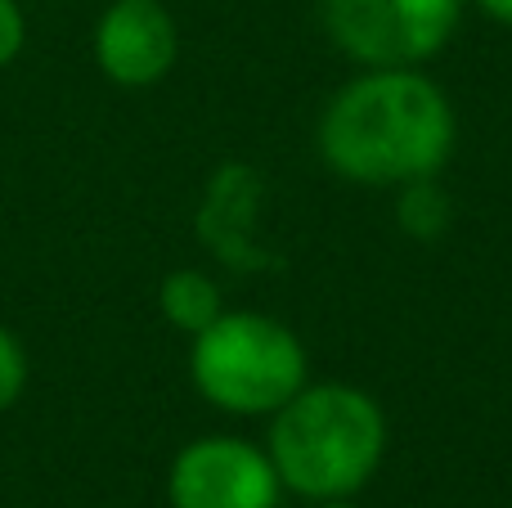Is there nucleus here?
Segmentation results:
<instances>
[{
    "label": "nucleus",
    "mask_w": 512,
    "mask_h": 508,
    "mask_svg": "<svg viewBox=\"0 0 512 508\" xmlns=\"http://www.w3.org/2000/svg\"><path fill=\"white\" fill-rule=\"evenodd\" d=\"M400 225H405V234H418V239H432L450 225V198L432 185V176L400 185Z\"/></svg>",
    "instance_id": "obj_8"
},
{
    "label": "nucleus",
    "mask_w": 512,
    "mask_h": 508,
    "mask_svg": "<svg viewBox=\"0 0 512 508\" xmlns=\"http://www.w3.org/2000/svg\"><path fill=\"white\" fill-rule=\"evenodd\" d=\"M454 108L414 68L351 77L319 117V158L351 185H414L450 162Z\"/></svg>",
    "instance_id": "obj_1"
},
{
    "label": "nucleus",
    "mask_w": 512,
    "mask_h": 508,
    "mask_svg": "<svg viewBox=\"0 0 512 508\" xmlns=\"http://www.w3.org/2000/svg\"><path fill=\"white\" fill-rule=\"evenodd\" d=\"M23 387H27V356L14 333L0 324V414L23 396Z\"/></svg>",
    "instance_id": "obj_9"
},
{
    "label": "nucleus",
    "mask_w": 512,
    "mask_h": 508,
    "mask_svg": "<svg viewBox=\"0 0 512 508\" xmlns=\"http://www.w3.org/2000/svg\"><path fill=\"white\" fill-rule=\"evenodd\" d=\"M158 306L167 315V324L185 333H203L216 315L225 311L221 306V288L203 275V270H171L158 288Z\"/></svg>",
    "instance_id": "obj_7"
},
{
    "label": "nucleus",
    "mask_w": 512,
    "mask_h": 508,
    "mask_svg": "<svg viewBox=\"0 0 512 508\" xmlns=\"http://www.w3.org/2000/svg\"><path fill=\"white\" fill-rule=\"evenodd\" d=\"M283 491L310 504L351 500L387 455V414L364 387L315 383L274 410L265 437Z\"/></svg>",
    "instance_id": "obj_2"
},
{
    "label": "nucleus",
    "mask_w": 512,
    "mask_h": 508,
    "mask_svg": "<svg viewBox=\"0 0 512 508\" xmlns=\"http://www.w3.org/2000/svg\"><path fill=\"white\" fill-rule=\"evenodd\" d=\"M167 495L171 508H279L283 482L261 446L203 437L171 459Z\"/></svg>",
    "instance_id": "obj_5"
},
{
    "label": "nucleus",
    "mask_w": 512,
    "mask_h": 508,
    "mask_svg": "<svg viewBox=\"0 0 512 508\" xmlns=\"http://www.w3.org/2000/svg\"><path fill=\"white\" fill-rule=\"evenodd\" d=\"M306 347L283 320L261 311H221L194 333L189 374L203 401L225 414H274L306 387Z\"/></svg>",
    "instance_id": "obj_3"
},
{
    "label": "nucleus",
    "mask_w": 512,
    "mask_h": 508,
    "mask_svg": "<svg viewBox=\"0 0 512 508\" xmlns=\"http://www.w3.org/2000/svg\"><path fill=\"white\" fill-rule=\"evenodd\" d=\"M477 5H481V14H490L495 23L512 27V0H477Z\"/></svg>",
    "instance_id": "obj_11"
},
{
    "label": "nucleus",
    "mask_w": 512,
    "mask_h": 508,
    "mask_svg": "<svg viewBox=\"0 0 512 508\" xmlns=\"http://www.w3.org/2000/svg\"><path fill=\"white\" fill-rule=\"evenodd\" d=\"M23 41H27V23H23V9H18V0H0V68L18 59Z\"/></svg>",
    "instance_id": "obj_10"
},
{
    "label": "nucleus",
    "mask_w": 512,
    "mask_h": 508,
    "mask_svg": "<svg viewBox=\"0 0 512 508\" xmlns=\"http://www.w3.org/2000/svg\"><path fill=\"white\" fill-rule=\"evenodd\" d=\"M315 508H351L346 500H324V504H315Z\"/></svg>",
    "instance_id": "obj_12"
},
{
    "label": "nucleus",
    "mask_w": 512,
    "mask_h": 508,
    "mask_svg": "<svg viewBox=\"0 0 512 508\" xmlns=\"http://www.w3.org/2000/svg\"><path fill=\"white\" fill-rule=\"evenodd\" d=\"M180 50L176 18L158 0H113L95 27V63L117 86H158Z\"/></svg>",
    "instance_id": "obj_6"
},
{
    "label": "nucleus",
    "mask_w": 512,
    "mask_h": 508,
    "mask_svg": "<svg viewBox=\"0 0 512 508\" xmlns=\"http://www.w3.org/2000/svg\"><path fill=\"white\" fill-rule=\"evenodd\" d=\"M324 27L364 68H418L445 50L463 0H319Z\"/></svg>",
    "instance_id": "obj_4"
}]
</instances>
